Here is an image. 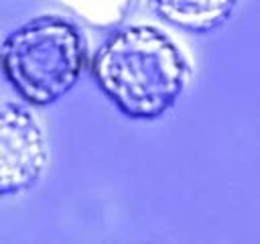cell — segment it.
Returning a JSON list of instances; mask_svg holds the SVG:
<instances>
[{"label": "cell", "mask_w": 260, "mask_h": 244, "mask_svg": "<svg viewBox=\"0 0 260 244\" xmlns=\"http://www.w3.org/2000/svg\"><path fill=\"white\" fill-rule=\"evenodd\" d=\"M87 61L81 30L59 16H37L10 33L0 67L30 106H51L77 83Z\"/></svg>", "instance_id": "7a4b0ae2"}, {"label": "cell", "mask_w": 260, "mask_h": 244, "mask_svg": "<svg viewBox=\"0 0 260 244\" xmlns=\"http://www.w3.org/2000/svg\"><path fill=\"white\" fill-rule=\"evenodd\" d=\"M240 0H150L154 12L169 24L189 30L207 33L221 26Z\"/></svg>", "instance_id": "277c9868"}, {"label": "cell", "mask_w": 260, "mask_h": 244, "mask_svg": "<svg viewBox=\"0 0 260 244\" xmlns=\"http://www.w3.org/2000/svg\"><path fill=\"white\" fill-rule=\"evenodd\" d=\"M49 150L45 132L30 110L0 106V195L30 189L45 173Z\"/></svg>", "instance_id": "3957f363"}, {"label": "cell", "mask_w": 260, "mask_h": 244, "mask_svg": "<svg viewBox=\"0 0 260 244\" xmlns=\"http://www.w3.org/2000/svg\"><path fill=\"white\" fill-rule=\"evenodd\" d=\"M91 75L122 114L154 120L185 94L191 67L165 30L132 24L104 41L91 59Z\"/></svg>", "instance_id": "6da1fadb"}, {"label": "cell", "mask_w": 260, "mask_h": 244, "mask_svg": "<svg viewBox=\"0 0 260 244\" xmlns=\"http://www.w3.org/2000/svg\"><path fill=\"white\" fill-rule=\"evenodd\" d=\"M93 28H114L124 22L136 0H55Z\"/></svg>", "instance_id": "5b68a950"}]
</instances>
